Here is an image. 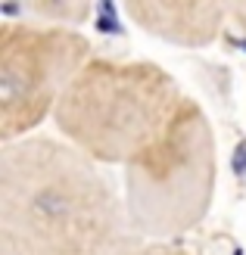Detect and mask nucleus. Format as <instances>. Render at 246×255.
<instances>
[{
	"mask_svg": "<svg viewBox=\"0 0 246 255\" xmlns=\"http://www.w3.org/2000/svg\"><path fill=\"white\" fill-rule=\"evenodd\" d=\"M90 56V41L78 28L37 19L0 25V137H31L56 112Z\"/></svg>",
	"mask_w": 246,
	"mask_h": 255,
	"instance_id": "20e7f679",
	"label": "nucleus"
},
{
	"mask_svg": "<svg viewBox=\"0 0 246 255\" xmlns=\"http://www.w3.org/2000/svg\"><path fill=\"white\" fill-rule=\"evenodd\" d=\"M119 255H187L178 243H156V240H140L134 237Z\"/></svg>",
	"mask_w": 246,
	"mask_h": 255,
	"instance_id": "0eeeda50",
	"label": "nucleus"
},
{
	"mask_svg": "<svg viewBox=\"0 0 246 255\" xmlns=\"http://www.w3.org/2000/svg\"><path fill=\"white\" fill-rule=\"evenodd\" d=\"M25 16H31L37 22L47 25H62V28H75L90 16L87 3H75V0H66V3H47V0H34V3H25Z\"/></svg>",
	"mask_w": 246,
	"mask_h": 255,
	"instance_id": "423d86ee",
	"label": "nucleus"
},
{
	"mask_svg": "<svg viewBox=\"0 0 246 255\" xmlns=\"http://www.w3.org/2000/svg\"><path fill=\"white\" fill-rule=\"evenodd\" d=\"M215 134L197 100H184L150 149L125 165V212L140 240L175 243L193 231L215 196Z\"/></svg>",
	"mask_w": 246,
	"mask_h": 255,
	"instance_id": "7ed1b4c3",
	"label": "nucleus"
},
{
	"mask_svg": "<svg viewBox=\"0 0 246 255\" xmlns=\"http://www.w3.org/2000/svg\"><path fill=\"white\" fill-rule=\"evenodd\" d=\"M122 12L137 28L181 47H209L218 41L231 19L228 3H162V0H131Z\"/></svg>",
	"mask_w": 246,
	"mask_h": 255,
	"instance_id": "39448f33",
	"label": "nucleus"
},
{
	"mask_svg": "<svg viewBox=\"0 0 246 255\" xmlns=\"http://www.w3.org/2000/svg\"><path fill=\"white\" fill-rule=\"evenodd\" d=\"M134 240L125 196L59 137L0 149V255H119Z\"/></svg>",
	"mask_w": 246,
	"mask_h": 255,
	"instance_id": "f257e3e1",
	"label": "nucleus"
},
{
	"mask_svg": "<svg viewBox=\"0 0 246 255\" xmlns=\"http://www.w3.org/2000/svg\"><path fill=\"white\" fill-rule=\"evenodd\" d=\"M228 12H231V22L246 34V3H228Z\"/></svg>",
	"mask_w": 246,
	"mask_h": 255,
	"instance_id": "6e6552de",
	"label": "nucleus"
},
{
	"mask_svg": "<svg viewBox=\"0 0 246 255\" xmlns=\"http://www.w3.org/2000/svg\"><path fill=\"white\" fill-rule=\"evenodd\" d=\"M178 81L150 59L94 56L53 112L56 131L97 165H131L184 103Z\"/></svg>",
	"mask_w": 246,
	"mask_h": 255,
	"instance_id": "f03ea898",
	"label": "nucleus"
}]
</instances>
